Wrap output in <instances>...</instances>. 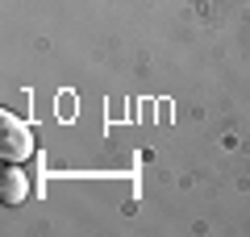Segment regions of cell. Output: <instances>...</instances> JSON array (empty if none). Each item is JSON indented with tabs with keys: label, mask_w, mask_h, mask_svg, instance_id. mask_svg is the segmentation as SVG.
Returning a JSON list of instances; mask_svg holds the SVG:
<instances>
[{
	"label": "cell",
	"mask_w": 250,
	"mask_h": 237,
	"mask_svg": "<svg viewBox=\"0 0 250 237\" xmlns=\"http://www.w3.org/2000/svg\"><path fill=\"white\" fill-rule=\"evenodd\" d=\"M0 154H4V162H25L34 154V133L13 113H0Z\"/></svg>",
	"instance_id": "6da1fadb"
},
{
	"label": "cell",
	"mask_w": 250,
	"mask_h": 237,
	"mask_svg": "<svg viewBox=\"0 0 250 237\" xmlns=\"http://www.w3.org/2000/svg\"><path fill=\"white\" fill-rule=\"evenodd\" d=\"M29 196V179L17 171V162H9V171H4V183H0V200L4 204H21Z\"/></svg>",
	"instance_id": "7a4b0ae2"
}]
</instances>
